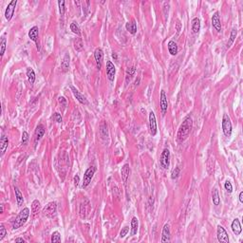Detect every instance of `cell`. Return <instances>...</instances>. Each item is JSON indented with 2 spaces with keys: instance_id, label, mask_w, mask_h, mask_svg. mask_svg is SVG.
I'll return each instance as SVG.
<instances>
[{
  "instance_id": "cell-48",
  "label": "cell",
  "mask_w": 243,
  "mask_h": 243,
  "mask_svg": "<svg viewBox=\"0 0 243 243\" xmlns=\"http://www.w3.org/2000/svg\"><path fill=\"white\" fill-rule=\"evenodd\" d=\"M3 211H4V207H3V205H1V214L3 213Z\"/></svg>"
},
{
  "instance_id": "cell-20",
  "label": "cell",
  "mask_w": 243,
  "mask_h": 243,
  "mask_svg": "<svg viewBox=\"0 0 243 243\" xmlns=\"http://www.w3.org/2000/svg\"><path fill=\"white\" fill-rule=\"evenodd\" d=\"M191 28H192V31L194 33H198L201 31V20L198 17H195L192 20V24H191Z\"/></svg>"
},
{
  "instance_id": "cell-2",
  "label": "cell",
  "mask_w": 243,
  "mask_h": 243,
  "mask_svg": "<svg viewBox=\"0 0 243 243\" xmlns=\"http://www.w3.org/2000/svg\"><path fill=\"white\" fill-rule=\"evenodd\" d=\"M29 216H30V209L26 207V208H24L22 211H20V213L18 214V216H16V219L13 220V230H16V229L22 227L23 225L26 222H27Z\"/></svg>"
},
{
  "instance_id": "cell-42",
  "label": "cell",
  "mask_w": 243,
  "mask_h": 243,
  "mask_svg": "<svg viewBox=\"0 0 243 243\" xmlns=\"http://www.w3.org/2000/svg\"><path fill=\"white\" fill-rule=\"evenodd\" d=\"M54 118H55V120H56L57 123H59V124L61 123V122H62V117H61V115H60L59 113H55Z\"/></svg>"
},
{
  "instance_id": "cell-13",
  "label": "cell",
  "mask_w": 243,
  "mask_h": 243,
  "mask_svg": "<svg viewBox=\"0 0 243 243\" xmlns=\"http://www.w3.org/2000/svg\"><path fill=\"white\" fill-rule=\"evenodd\" d=\"M94 58L95 61H96V65H97V68L100 69L102 67V62H103V51L102 49L97 48L94 51Z\"/></svg>"
},
{
  "instance_id": "cell-26",
  "label": "cell",
  "mask_w": 243,
  "mask_h": 243,
  "mask_svg": "<svg viewBox=\"0 0 243 243\" xmlns=\"http://www.w3.org/2000/svg\"><path fill=\"white\" fill-rule=\"evenodd\" d=\"M61 67H62V71L64 72L68 71V67H69V55L68 54H66L64 56L62 63H61Z\"/></svg>"
},
{
  "instance_id": "cell-33",
  "label": "cell",
  "mask_w": 243,
  "mask_h": 243,
  "mask_svg": "<svg viewBox=\"0 0 243 243\" xmlns=\"http://www.w3.org/2000/svg\"><path fill=\"white\" fill-rule=\"evenodd\" d=\"M51 242L55 243V242H61V235L59 232H53V235H51Z\"/></svg>"
},
{
  "instance_id": "cell-31",
  "label": "cell",
  "mask_w": 243,
  "mask_h": 243,
  "mask_svg": "<svg viewBox=\"0 0 243 243\" xmlns=\"http://www.w3.org/2000/svg\"><path fill=\"white\" fill-rule=\"evenodd\" d=\"M71 30L73 33H75L76 35L78 36H81V31H80V28L79 26H78L75 22H72L71 24Z\"/></svg>"
},
{
  "instance_id": "cell-47",
  "label": "cell",
  "mask_w": 243,
  "mask_h": 243,
  "mask_svg": "<svg viewBox=\"0 0 243 243\" xmlns=\"http://www.w3.org/2000/svg\"><path fill=\"white\" fill-rule=\"evenodd\" d=\"M112 58H114V59L117 61V59H118V57H117V54L113 53H112Z\"/></svg>"
},
{
  "instance_id": "cell-17",
  "label": "cell",
  "mask_w": 243,
  "mask_h": 243,
  "mask_svg": "<svg viewBox=\"0 0 243 243\" xmlns=\"http://www.w3.org/2000/svg\"><path fill=\"white\" fill-rule=\"evenodd\" d=\"M212 25L213 27L218 31H221V24H220V18H219V14L218 12H216L214 14H213V17H212Z\"/></svg>"
},
{
  "instance_id": "cell-37",
  "label": "cell",
  "mask_w": 243,
  "mask_h": 243,
  "mask_svg": "<svg viewBox=\"0 0 243 243\" xmlns=\"http://www.w3.org/2000/svg\"><path fill=\"white\" fill-rule=\"evenodd\" d=\"M180 167H175V169L173 170L172 173H171V179H172V180L177 179V178L179 177V175H180Z\"/></svg>"
},
{
  "instance_id": "cell-21",
  "label": "cell",
  "mask_w": 243,
  "mask_h": 243,
  "mask_svg": "<svg viewBox=\"0 0 243 243\" xmlns=\"http://www.w3.org/2000/svg\"><path fill=\"white\" fill-rule=\"evenodd\" d=\"M125 29L131 34H135L137 32V23H136V21L132 20L131 22H127L125 24Z\"/></svg>"
},
{
  "instance_id": "cell-6",
  "label": "cell",
  "mask_w": 243,
  "mask_h": 243,
  "mask_svg": "<svg viewBox=\"0 0 243 243\" xmlns=\"http://www.w3.org/2000/svg\"><path fill=\"white\" fill-rule=\"evenodd\" d=\"M160 163L163 169H168L170 166V151L165 148L161 154L160 157Z\"/></svg>"
},
{
  "instance_id": "cell-22",
  "label": "cell",
  "mask_w": 243,
  "mask_h": 243,
  "mask_svg": "<svg viewBox=\"0 0 243 243\" xmlns=\"http://www.w3.org/2000/svg\"><path fill=\"white\" fill-rule=\"evenodd\" d=\"M8 144H9V141L8 138L6 136H2L1 140H0V148H1V155L3 156L8 148Z\"/></svg>"
},
{
  "instance_id": "cell-44",
  "label": "cell",
  "mask_w": 243,
  "mask_h": 243,
  "mask_svg": "<svg viewBox=\"0 0 243 243\" xmlns=\"http://www.w3.org/2000/svg\"><path fill=\"white\" fill-rule=\"evenodd\" d=\"M79 180H80L79 176L76 175V176L74 177V185H75V186H78V184H79Z\"/></svg>"
},
{
  "instance_id": "cell-46",
  "label": "cell",
  "mask_w": 243,
  "mask_h": 243,
  "mask_svg": "<svg viewBox=\"0 0 243 243\" xmlns=\"http://www.w3.org/2000/svg\"><path fill=\"white\" fill-rule=\"evenodd\" d=\"M15 242H25V240L23 239V238H16L15 239Z\"/></svg>"
},
{
  "instance_id": "cell-19",
  "label": "cell",
  "mask_w": 243,
  "mask_h": 243,
  "mask_svg": "<svg viewBox=\"0 0 243 243\" xmlns=\"http://www.w3.org/2000/svg\"><path fill=\"white\" fill-rule=\"evenodd\" d=\"M129 174H130V167H129V164L125 163V165L122 167V170H121V175H122V179H123V181L124 183L126 184L127 182V179L129 177Z\"/></svg>"
},
{
  "instance_id": "cell-5",
  "label": "cell",
  "mask_w": 243,
  "mask_h": 243,
  "mask_svg": "<svg viewBox=\"0 0 243 243\" xmlns=\"http://www.w3.org/2000/svg\"><path fill=\"white\" fill-rule=\"evenodd\" d=\"M96 172V167L95 166H90L88 169L85 170V175H84V182H83V188H85L89 185V183L91 182V180Z\"/></svg>"
},
{
  "instance_id": "cell-34",
  "label": "cell",
  "mask_w": 243,
  "mask_h": 243,
  "mask_svg": "<svg viewBox=\"0 0 243 243\" xmlns=\"http://www.w3.org/2000/svg\"><path fill=\"white\" fill-rule=\"evenodd\" d=\"M58 7H59V13H60L61 16H64V14H65V1L64 0H59Z\"/></svg>"
},
{
  "instance_id": "cell-29",
  "label": "cell",
  "mask_w": 243,
  "mask_h": 243,
  "mask_svg": "<svg viewBox=\"0 0 243 243\" xmlns=\"http://www.w3.org/2000/svg\"><path fill=\"white\" fill-rule=\"evenodd\" d=\"M27 77H28V80L30 82V84H33L35 82V72L32 68L29 67L27 68Z\"/></svg>"
},
{
  "instance_id": "cell-25",
  "label": "cell",
  "mask_w": 243,
  "mask_h": 243,
  "mask_svg": "<svg viewBox=\"0 0 243 243\" xmlns=\"http://www.w3.org/2000/svg\"><path fill=\"white\" fill-rule=\"evenodd\" d=\"M138 227H139L138 219L134 216V218L132 219V220H131V232H130V235L135 236L137 234V232H138Z\"/></svg>"
},
{
  "instance_id": "cell-1",
  "label": "cell",
  "mask_w": 243,
  "mask_h": 243,
  "mask_svg": "<svg viewBox=\"0 0 243 243\" xmlns=\"http://www.w3.org/2000/svg\"><path fill=\"white\" fill-rule=\"evenodd\" d=\"M192 127H193V120L190 116H188L184 119L183 122H182V124L180 125L178 130L177 140L179 143H183L189 137V134L191 132V130H192Z\"/></svg>"
},
{
  "instance_id": "cell-40",
  "label": "cell",
  "mask_w": 243,
  "mask_h": 243,
  "mask_svg": "<svg viewBox=\"0 0 243 243\" xmlns=\"http://www.w3.org/2000/svg\"><path fill=\"white\" fill-rule=\"evenodd\" d=\"M126 73H127V79H128V77H129V79H130V78H131V77L134 75V73H135V67H133L128 68V69H127V71H126ZM127 79H126V80H127Z\"/></svg>"
},
{
  "instance_id": "cell-16",
  "label": "cell",
  "mask_w": 243,
  "mask_h": 243,
  "mask_svg": "<svg viewBox=\"0 0 243 243\" xmlns=\"http://www.w3.org/2000/svg\"><path fill=\"white\" fill-rule=\"evenodd\" d=\"M170 226L168 224H165L162 228L161 233V242H170Z\"/></svg>"
},
{
  "instance_id": "cell-23",
  "label": "cell",
  "mask_w": 243,
  "mask_h": 243,
  "mask_svg": "<svg viewBox=\"0 0 243 243\" xmlns=\"http://www.w3.org/2000/svg\"><path fill=\"white\" fill-rule=\"evenodd\" d=\"M167 47H168V51L171 55H176L178 53V46L174 41H169Z\"/></svg>"
},
{
  "instance_id": "cell-30",
  "label": "cell",
  "mask_w": 243,
  "mask_h": 243,
  "mask_svg": "<svg viewBox=\"0 0 243 243\" xmlns=\"http://www.w3.org/2000/svg\"><path fill=\"white\" fill-rule=\"evenodd\" d=\"M84 48V43H83V40L78 37L74 40V49L77 50V51H81Z\"/></svg>"
},
{
  "instance_id": "cell-35",
  "label": "cell",
  "mask_w": 243,
  "mask_h": 243,
  "mask_svg": "<svg viewBox=\"0 0 243 243\" xmlns=\"http://www.w3.org/2000/svg\"><path fill=\"white\" fill-rule=\"evenodd\" d=\"M0 46H1V50H0V54H1V56H3L4 53H5V50H6V46H7V39H6L5 37H2L1 43H0Z\"/></svg>"
},
{
  "instance_id": "cell-24",
  "label": "cell",
  "mask_w": 243,
  "mask_h": 243,
  "mask_svg": "<svg viewBox=\"0 0 243 243\" xmlns=\"http://www.w3.org/2000/svg\"><path fill=\"white\" fill-rule=\"evenodd\" d=\"M14 193H15V198H16L17 205H18V206H22V204L24 203V198H23L22 193L20 192V190L17 188V187H14Z\"/></svg>"
},
{
  "instance_id": "cell-14",
  "label": "cell",
  "mask_w": 243,
  "mask_h": 243,
  "mask_svg": "<svg viewBox=\"0 0 243 243\" xmlns=\"http://www.w3.org/2000/svg\"><path fill=\"white\" fill-rule=\"evenodd\" d=\"M45 134V127L43 125H38L36 129H35V134H34V143L35 145L37 144V143L41 140V138L44 136Z\"/></svg>"
},
{
  "instance_id": "cell-9",
  "label": "cell",
  "mask_w": 243,
  "mask_h": 243,
  "mask_svg": "<svg viewBox=\"0 0 243 243\" xmlns=\"http://www.w3.org/2000/svg\"><path fill=\"white\" fill-rule=\"evenodd\" d=\"M160 107L162 115L166 113L167 108H168V102H167V96L165 94V91L161 90V98H160Z\"/></svg>"
},
{
  "instance_id": "cell-11",
  "label": "cell",
  "mask_w": 243,
  "mask_h": 243,
  "mask_svg": "<svg viewBox=\"0 0 243 243\" xmlns=\"http://www.w3.org/2000/svg\"><path fill=\"white\" fill-rule=\"evenodd\" d=\"M115 74H116V67L114 66V64L111 62V61H107V75L109 81H114L115 78Z\"/></svg>"
},
{
  "instance_id": "cell-45",
  "label": "cell",
  "mask_w": 243,
  "mask_h": 243,
  "mask_svg": "<svg viewBox=\"0 0 243 243\" xmlns=\"http://www.w3.org/2000/svg\"><path fill=\"white\" fill-rule=\"evenodd\" d=\"M239 201L242 203L243 202V192H240L239 193Z\"/></svg>"
},
{
  "instance_id": "cell-38",
  "label": "cell",
  "mask_w": 243,
  "mask_h": 243,
  "mask_svg": "<svg viewBox=\"0 0 243 243\" xmlns=\"http://www.w3.org/2000/svg\"><path fill=\"white\" fill-rule=\"evenodd\" d=\"M28 140H29V134H28V132H27V131H23V134H22V141H21L22 144H26V143H27Z\"/></svg>"
},
{
  "instance_id": "cell-15",
  "label": "cell",
  "mask_w": 243,
  "mask_h": 243,
  "mask_svg": "<svg viewBox=\"0 0 243 243\" xmlns=\"http://www.w3.org/2000/svg\"><path fill=\"white\" fill-rule=\"evenodd\" d=\"M38 36H39V29L37 26H34L32 27L30 31H29V37L31 41L35 42L37 44V49H39V47H38V43H37V39H38Z\"/></svg>"
},
{
  "instance_id": "cell-4",
  "label": "cell",
  "mask_w": 243,
  "mask_h": 243,
  "mask_svg": "<svg viewBox=\"0 0 243 243\" xmlns=\"http://www.w3.org/2000/svg\"><path fill=\"white\" fill-rule=\"evenodd\" d=\"M222 130L226 137H230L232 134V123L231 119L227 114H224L222 118Z\"/></svg>"
},
{
  "instance_id": "cell-39",
  "label": "cell",
  "mask_w": 243,
  "mask_h": 243,
  "mask_svg": "<svg viewBox=\"0 0 243 243\" xmlns=\"http://www.w3.org/2000/svg\"><path fill=\"white\" fill-rule=\"evenodd\" d=\"M224 188H225V190H226L228 193H232L233 192V186H232L230 181H226V182H225V183H224Z\"/></svg>"
},
{
  "instance_id": "cell-43",
  "label": "cell",
  "mask_w": 243,
  "mask_h": 243,
  "mask_svg": "<svg viewBox=\"0 0 243 243\" xmlns=\"http://www.w3.org/2000/svg\"><path fill=\"white\" fill-rule=\"evenodd\" d=\"M176 30H177V32H178V33H179V32L180 31V30H181V23H180V21H178L177 24H176Z\"/></svg>"
},
{
  "instance_id": "cell-12",
  "label": "cell",
  "mask_w": 243,
  "mask_h": 243,
  "mask_svg": "<svg viewBox=\"0 0 243 243\" xmlns=\"http://www.w3.org/2000/svg\"><path fill=\"white\" fill-rule=\"evenodd\" d=\"M71 91H72V93L74 95V97L77 99L78 102L81 103L82 105H88L89 102H88V100H86V98L76 88H74L73 85H71Z\"/></svg>"
},
{
  "instance_id": "cell-8",
  "label": "cell",
  "mask_w": 243,
  "mask_h": 243,
  "mask_svg": "<svg viewBox=\"0 0 243 243\" xmlns=\"http://www.w3.org/2000/svg\"><path fill=\"white\" fill-rule=\"evenodd\" d=\"M16 4H17L16 0H13V1H11L10 3L8 4V6L6 8V11H5V17H6V19L8 21H10L13 18L14 11H15Z\"/></svg>"
},
{
  "instance_id": "cell-41",
  "label": "cell",
  "mask_w": 243,
  "mask_h": 243,
  "mask_svg": "<svg viewBox=\"0 0 243 243\" xmlns=\"http://www.w3.org/2000/svg\"><path fill=\"white\" fill-rule=\"evenodd\" d=\"M128 231H129V228H128L127 226L124 227L123 229H122L121 233H120V237H121V238H125V236L127 235V233H128Z\"/></svg>"
},
{
  "instance_id": "cell-7",
  "label": "cell",
  "mask_w": 243,
  "mask_h": 243,
  "mask_svg": "<svg viewBox=\"0 0 243 243\" xmlns=\"http://www.w3.org/2000/svg\"><path fill=\"white\" fill-rule=\"evenodd\" d=\"M216 237H218V240L219 242H223V243H229V236L228 233L226 232L222 226H218V229H216Z\"/></svg>"
},
{
  "instance_id": "cell-18",
  "label": "cell",
  "mask_w": 243,
  "mask_h": 243,
  "mask_svg": "<svg viewBox=\"0 0 243 243\" xmlns=\"http://www.w3.org/2000/svg\"><path fill=\"white\" fill-rule=\"evenodd\" d=\"M232 231L233 233L235 234L236 236H239L241 232H242V228H241V224L238 219H234V221L232 222Z\"/></svg>"
},
{
  "instance_id": "cell-3",
  "label": "cell",
  "mask_w": 243,
  "mask_h": 243,
  "mask_svg": "<svg viewBox=\"0 0 243 243\" xmlns=\"http://www.w3.org/2000/svg\"><path fill=\"white\" fill-rule=\"evenodd\" d=\"M57 212V203L55 201L49 202L43 209V214L48 218H53Z\"/></svg>"
},
{
  "instance_id": "cell-32",
  "label": "cell",
  "mask_w": 243,
  "mask_h": 243,
  "mask_svg": "<svg viewBox=\"0 0 243 243\" xmlns=\"http://www.w3.org/2000/svg\"><path fill=\"white\" fill-rule=\"evenodd\" d=\"M39 209H40V201L35 199L31 204V212L33 213V215H35L39 211Z\"/></svg>"
},
{
  "instance_id": "cell-10",
  "label": "cell",
  "mask_w": 243,
  "mask_h": 243,
  "mask_svg": "<svg viewBox=\"0 0 243 243\" xmlns=\"http://www.w3.org/2000/svg\"><path fill=\"white\" fill-rule=\"evenodd\" d=\"M149 130H150V134L154 137L157 134V122H156V117L154 112L151 111L149 113Z\"/></svg>"
},
{
  "instance_id": "cell-27",
  "label": "cell",
  "mask_w": 243,
  "mask_h": 243,
  "mask_svg": "<svg viewBox=\"0 0 243 243\" xmlns=\"http://www.w3.org/2000/svg\"><path fill=\"white\" fill-rule=\"evenodd\" d=\"M237 34H238V31L236 29H233L232 31H231V34H230V38H229V41L227 43V45H226V48L229 49L233 44H234V42H235L236 40V37H237Z\"/></svg>"
},
{
  "instance_id": "cell-28",
  "label": "cell",
  "mask_w": 243,
  "mask_h": 243,
  "mask_svg": "<svg viewBox=\"0 0 243 243\" xmlns=\"http://www.w3.org/2000/svg\"><path fill=\"white\" fill-rule=\"evenodd\" d=\"M212 201H213V203L215 205H219L220 203V198L219 195V191L216 188L213 190V192H212Z\"/></svg>"
},
{
  "instance_id": "cell-36",
  "label": "cell",
  "mask_w": 243,
  "mask_h": 243,
  "mask_svg": "<svg viewBox=\"0 0 243 243\" xmlns=\"http://www.w3.org/2000/svg\"><path fill=\"white\" fill-rule=\"evenodd\" d=\"M7 235V231L6 228L4 227L3 224H0V240H3V238Z\"/></svg>"
}]
</instances>
